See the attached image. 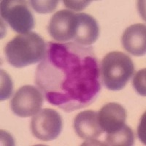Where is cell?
Here are the masks:
<instances>
[{
  "instance_id": "obj_1",
  "label": "cell",
  "mask_w": 146,
  "mask_h": 146,
  "mask_svg": "<svg viewBox=\"0 0 146 146\" xmlns=\"http://www.w3.org/2000/svg\"><path fill=\"white\" fill-rule=\"evenodd\" d=\"M47 101L70 113L91 105L101 89L93 48L76 42H49L35 72Z\"/></svg>"
},
{
  "instance_id": "obj_2",
  "label": "cell",
  "mask_w": 146,
  "mask_h": 146,
  "mask_svg": "<svg viewBox=\"0 0 146 146\" xmlns=\"http://www.w3.org/2000/svg\"><path fill=\"white\" fill-rule=\"evenodd\" d=\"M47 45L38 34L29 32L15 36L5 47V56L10 64L16 68L42 62Z\"/></svg>"
},
{
  "instance_id": "obj_3",
  "label": "cell",
  "mask_w": 146,
  "mask_h": 146,
  "mask_svg": "<svg viewBox=\"0 0 146 146\" xmlns=\"http://www.w3.org/2000/svg\"><path fill=\"white\" fill-rule=\"evenodd\" d=\"M134 69L132 60L127 55L119 51L110 52L104 57L102 62L103 83L111 91L123 89L132 76Z\"/></svg>"
},
{
  "instance_id": "obj_4",
  "label": "cell",
  "mask_w": 146,
  "mask_h": 146,
  "mask_svg": "<svg viewBox=\"0 0 146 146\" xmlns=\"http://www.w3.org/2000/svg\"><path fill=\"white\" fill-rule=\"evenodd\" d=\"M1 16L15 32L25 34L35 27V19L24 1H1Z\"/></svg>"
},
{
  "instance_id": "obj_5",
  "label": "cell",
  "mask_w": 146,
  "mask_h": 146,
  "mask_svg": "<svg viewBox=\"0 0 146 146\" xmlns=\"http://www.w3.org/2000/svg\"><path fill=\"white\" fill-rule=\"evenodd\" d=\"M62 129V117L58 112L50 108L41 110L31 121L32 135L42 141H51L56 139Z\"/></svg>"
},
{
  "instance_id": "obj_6",
  "label": "cell",
  "mask_w": 146,
  "mask_h": 146,
  "mask_svg": "<svg viewBox=\"0 0 146 146\" xmlns=\"http://www.w3.org/2000/svg\"><path fill=\"white\" fill-rule=\"evenodd\" d=\"M42 104L43 96L40 90L31 85H26L16 91L11 100L10 107L17 116L27 118L38 113Z\"/></svg>"
},
{
  "instance_id": "obj_7",
  "label": "cell",
  "mask_w": 146,
  "mask_h": 146,
  "mask_svg": "<svg viewBox=\"0 0 146 146\" xmlns=\"http://www.w3.org/2000/svg\"><path fill=\"white\" fill-rule=\"evenodd\" d=\"M74 128L78 136L86 139L84 145H100L99 138L105 133L99 122L98 113L93 110L78 113L74 121Z\"/></svg>"
},
{
  "instance_id": "obj_8",
  "label": "cell",
  "mask_w": 146,
  "mask_h": 146,
  "mask_svg": "<svg viewBox=\"0 0 146 146\" xmlns=\"http://www.w3.org/2000/svg\"><path fill=\"white\" fill-rule=\"evenodd\" d=\"M77 23V14L68 10L56 12L48 25V32L58 42H67L74 39Z\"/></svg>"
},
{
  "instance_id": "obj_9",
  "label": "cell",
  "mask_w": 146,
  "mask_h": 146,
  "mask_svg": "<svg viewBox=\"0 0 146 146\" xmlns=\"http://www.w3.org/2000/svg\"><path fill=\"white\" fill-rule=\"evenodd\" d=\"M98 118L104 132L106 135H110L116 132L124 126L126 111L118 103L110 102L100 109Z\"/></svg>"
},
{
  "instance_id": "obj_10",
  "label": "cell",
  "mask_w": 146,
  "mask_h": 146,
  "mask_svg": "<svg viewBox=\"0 0 146 146\" xmlns=\"http://www.w3.org/2000/svg\"><path fill=\"white\" fill-rule=\"evenodd\" d=\"M98 23L91 15L86 13L77 14L74 42L83 46L94 44L99 36Z\"/></svg>"
},
{
  "instance_id": "obj_11",
  "label": "cell",
  "mask_w": 146,
  "mask_h": 146,
  "mask_svg": "<svg viewBox=\"0 0 146 146\" xmlns=\"http://www.w3.org/2000/svg\"><path fill=\"white\" fill-rule=\"evenodd\" d=\"M146 28L143 23H136L126 29L122 36L125 50L135 56H143L146 52Z\"/></svg>"
},
{
  "instance_id": "obj_12",
  "label": "cell",
  "mask_w": 146,
  "mask_h": 146,
  "mask_svg": "<svg viewBox=\"0 0 146 146\" xmlns=\"http://www.w3.org/2000/svg\"><path fill=\"white\" fill-rule=\"evenodd\" d=\"M134 144V133L130 127L125 124L116 132L106 135L102 145L130 146Z\"/></svg>"
},
{
  "instance_id": "obj_13",
  "label": "cell",
  "mask_w": 146,
  "mask_h": 146,
  "mask_svg": "<svg viewBox=\"0 0 146 146\" xmlns=\"http://www.w3.org/2000/svg\"><path fill=\"white\" fill-rule=\"evenodd\" d=\"M13 92V81L9 75L4 70H1V100L10 98Z\"/></svg>"
},
{
  "instance_id": "obj_14",
  "label": "cell",
  "mask_w": 146,
  "mask_h": 146,
  "mask_svg": "<svg viewBox=\"0 0 146 146\" xmlns=\"http://www.w3.org/2000/svg\"><path fill=\"white\" fill-rule=\"evenodd\" d=\"M31 5L36 12L39 13H50L54 11L58 5V1H31Z\"/></svg>"
},
{
  "instance_id": "obj_15",
  "label": "cell",
  "mask_w": 146,
  "mask_h": 146,
  "mask_svg": "<svg viewBox=\"0 0 146 146\" xmlns=\"http://www.w3.org/2000/svg\"><path fill=\"white\" fill-rule=\"evenodd\" d=\"M145 69L139 70L136 73L133 79V86L139 94L145 96L146 94L145 88Z\"/></svg>"
},
{
  "instance_id": "obj_16",
  "label": "cell",
  "mask_w": 146,
  "mask_h": 146,
  "mask_svg": "<svg viewBox=\"0 0 146 146\" xmlns=\"http://www.w3.org/2000/svg\"><path fill=\"white\" fill-rule=\"evenodd\" d=\"M64 5L67 8L72 9L75 11H79V10H82L86 7L91 2V1H67V0H64Z\"/></svg>"
},
{
  "instance_id": "obj_17",
  "label": "cell",
  "mask_w": 146,
  "mask_h": 146,
  "mask_svg": "<svg viewBox=\"0 0 146 146\" xmlns=\"http://www.w3.org/2000/svg\"><path fill=\"white\" fill-rule=\"evenodd\" d=\"M145 115H143L141 118V121L139 123V126H138V137L139 139L143 142L144 144H145Z\"/></svg>"
}]
</instances>
